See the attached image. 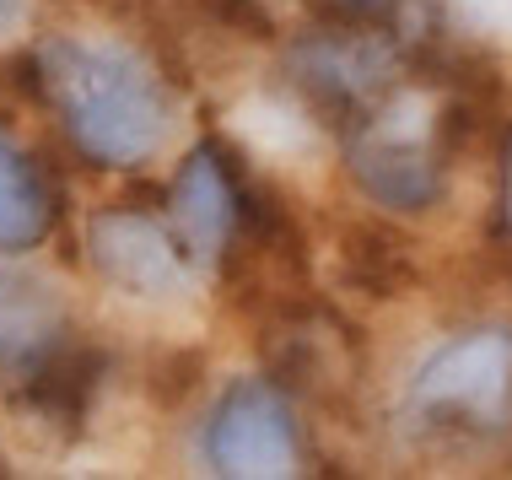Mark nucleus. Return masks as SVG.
Segmentation results:
<instances>
[{"mask_svg":"<svg viewBox=\"0 0 512 480\" xmlns=\"http://www.w3.org/2000/svg\"><path fill=\"white\" fill-rule=\"evenodd\" d=\"M49 195L22 152L0 141V249H33L49 232Z\"/></svg>","mask_w":512,"mask_h":480,"instance_id":"8","label":"nucleus"},{"mask_svg":"<svg viewBox=\"0 0 512 480\" xmlns=\"http://www.w3.org/2000/svg\"><path fill=\"white\" fill-rule=\"evenodd\" d=\"M60 340H65V319L49 286L27 276H0V367L33 373Z\"/></svg>","mask_w":512,"mask_h":480,"instance_id":"7","label":"nucleus"},{"mask_svg":"<svg viewBox=\"0 0 512 480\" xmlns=\"http://www.w3.org/2000/svg\"><path fill=\"white\" fill-rule=\"evenodd\" d=\"M87 254L98 265V276L135 303H184L195 292L189 259L173 249V238L151 216L98 211L87 227Z\"/></svg>","mask_w":512,"mask_h":480,"instance_id":"4","label":"nucleus"},{"mask_svg":"<svg viewBox=\"0 0 512 480\" xmlns=\"http://www.w3.org/2000/svg\"><path fill=\"white\" fill-rule=\"evenodd\" d=\"M173 222L195 259H221L238 232V189L216 152H195L173 178Z\"/></svg>","mask_w":512,"mask_h":480,"instance_id":"6","label":"nucleus"},{"mask_svg":"<svg viewBox=\"0 0 512 480\" xmlns=\"http://www.w3.org/2000/svg\"><path fill=\"white\" fill-rule=\"evenodd\" d=\"M399 416L415 443L475 448L502 437L512 427V329H469L432 351Z\"/></svg>","mask_w":512,"mask_h":480,"instance_id":"2","label":"nucleus"},{"mask_svg":"<svg viewBox=\"0 0 512 480\" xmlns=\"http://www.w3.org/2000/svg\"><path fill=\"white\" fill-rule=\"evenodd\" d=\"M205 464L216 475H297L292 405L259 378L232 383L205 421Z\"/></svg>","mask_w":512,"mask_h":480,"instance_id":"3","label":"nucleus"},{"mask_svg":"<svg viewBox=\"0 0 512 480\" xmlns=\"http://www.w3.org/2000/svg\"><path fill=\"white\" fill-rule=\"evenodd\" d=\"M17 11H22V0H0V22H17Z\"/></svg>","mask_w":512,"mask_h":480,"instance_id":"10","label":"nucleus"},{"mask_svg":"<svg viewBox=\"0 0 512 480\" xmlns=\"http://www.w3.org/2000/svg\"><path fill=\"white\" fill-rule=\"evenodd\" d=\"M351 173L367 189V200L389 211H426L442 195V157L421 130H399L394 119L372 125L351 146Z\"/></svg>","mask_w":512,"mask_h":480,"instance_id":"5","label":"nucleus"},{"mask_svg":"<svg viewBox=\"0 0 512 480\" xmlns=\"http://www.w3.org/2000/svg\"><path fill=\"white\" fill-rule=\"evenodd\" d=\"M38 76L60 108L76 152L103 168H141L173 130V98L135 49L103 38H49Z\"/></svg>","mask_w":512,"mask_h":480,"instance_id":"1","label":"nucleus"},{"mask_svg":"<svg viewBox=\"0 0 512 480\" xmlns=\"http://www.w3.org/2000/svg\"><path fill=\"white\" fill-rule=\"evenodd\" d=\"M502 222L512 227V152H507V189H502Z\"/></svg>","mask_w":512,"mask_h":480,"instance_id":"9","label":"nucleus"}]
</instances>
